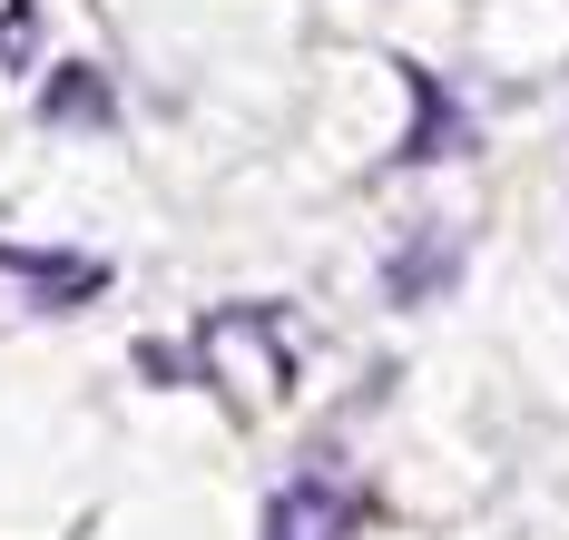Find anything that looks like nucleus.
Wrapping results in <instances>:
<instances>
[{"label":"nucleus","instance_id":"obj_1","mask_svg":"<svg viewBox=\"0 0 569 540\" xmlns=\"http://www.w3.org/2000/svg\"><path fill=\"white\" fill-rule=\"evenodd\" d=\"M353 531H363V491L343 472H325V462L295 472L276 501H266V540H353Z\"/></svg>","mask_w":569,"mask_h":540},{"label":"nucleus","instance_id":"obj_2","mask_svg":"<svg viewBox=\"0 0 569 540\" xmlns=\"http://www.w3.org/2000/svg\"><path fill=\"white\" fill-rule=\"evenodd\" d=\"M393 69H402V89H412V128H402L393 168H442V158H471V109H461V99H452L422 60H393Z\"/></svg>","mask_w":569,"mask_h":540},{"label":"nucleus","instance_id":"obj_3","mask_svg":"<svg viewBox=\"0 0 569 540\" xmlns=\"http://www.w3.org/2000/svg\"><path fill=\"white\" fill-rule=\"evenodd\" d=\"M452 276H461V237L422 227V237H412L393 266H383V296H393V304H432L442 286H452Z\"/></svg>","mask_w":569,"mask_h":540},{"label":"nucleus","instance_id":"obj_4","mask_svg":"<svg viewBox=\"0 0 569 540\" xmlns=\"http://www.w3.org/2000/svg\"><path fill=\"white\" fill-rule=\"evenodd\" d=\"M0 266L10 276H30L40 296H59V304H79V296H99L109 286V266L99 256H40V246H0Z\"/></svg>","mask_w":569,"mask_h":540},{"label":"nucleus","instance_id":"obj_5","mask_svg":"<svg viewBox=\"0 0 569 540\" xmlns=\"http://www.w3.org/2000/svg\"><path fill=\"white\" fill-rule=\"evenodd\" d=\"M40 119H69V128H99L109 119V79H99V69L89 60H69L50 79V89H40Z\"/></svg>","mask_w":569,"mask_h":540}]
</instances>
